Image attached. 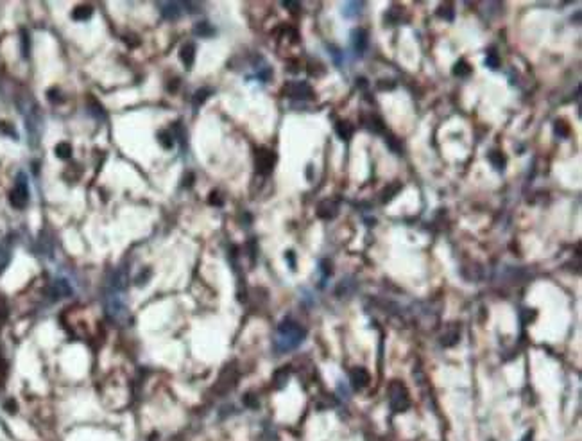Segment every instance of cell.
I'll return each instance as SVG.
<instances>
[{
    "label": "cell",
    "instance_id": "obj_1",
    "mask_svg": "<svg viewBox=\"0 0 582 441\" xmlns=\"http://www.w3.org/2000/svg\"><path fill=\"white\" fill-rule=\"evenodd\" d=\"M306 332L294 321H283L278 327V336L274 339V348L276 352H291L296 346H299L305 339Z\"/></svg>",
    "mask_w": 582,
    "mask_h": 441
},
{
    "label": "cell",
    "instance_id": "obj_25",
    "mask_svg": "<svg viewBox=\"0 0 582 441\" xmlns=\"http://www.w3.org/2000/svg\"><path fill=\"white\" fill-rule=\"evenodd\" d=\"M206 95H210V90H199L197 94H195V104H201V102H204L206 101Z\"/></svg>",
    "mask_w": 582,
    "mask_h": 441
},
{
    "label": "cell",
    "instance_id": "obj_14",
    "mask_svg": "<svg viewBox=\"0 0 582 441\" xmlns=\"http://www.w3.org/2000/svg\"><path fill=\"white\" fill-rule=\"evenodd\" d=\"M337 135L341 136L342 140H350L351 135H353V126L350 122H337Z\"/></svg>",
    "mask_w": 582,
    "mask_h": 441
},
{
    "label": "cell",
    "instance_id": "obj_10",
    "mask_svg": "<svg viewBox=\"0 0 582 441\" xmlns=\"http://www.w3.org/2000/svg\"><path fill=\"white\" fill-rule=\"evenodd\" d=\"M179 58H181V61L185 63V67L190 68V67L194 65V61H195V45L194 43L183 45L181 50H179Z\"/></svg>",
    "mask_w": 582,
    "mask_h": 441
},
{
    "label": "cell",
    "instance_id": "obj_21",
    "mask_svg": "<svg viewBox=\"0 0 582 441\" xmlns=\"http://www.w3.org/2000/svg\"><path fill=\"white\" fill-rule=\"evenodd\" d=\"M0 135H7V136H13V138H16L15 128H13L11 124H7V122H0Z\"/></svg>",
    "mask_w": 582,
    "mask_h": 441
},
{
    "label": "cell",
    "instance_id": "obj_16",
    "mask_svg": "<svg viewBox=\"0 0 582 441\" xmlns=\"http://www.w3.org/2000/svg\"><path fill=\"white\" fill-rule=\"evenodd\" d=\"M453 74H455V75H459V77H464V75H469V74H471V67H469V65L466 63L464 60H460L459 63L455 65Z\"/></svg>",
    "mask_w": 582,
    "mask_h": 441
},
{
    "label": "cell",
    "instance_id": "obj_24",
    "mask_svg": "<svg viewBox=\"0 0 582 441\" xmlns=\"http://www.w3.org/2000/svg\"><path fill=\"white\" fill-rule=\"evenodd\" d=\"M160 138H162V145L163 147H172V136L170 133H160Z\"/></svg>",
    "mask_w": 582,
    "mask_h": 441
},
{
    "label": "cell",
    "instance_id": "obj_5",
    "mask_svg": "<svg viewBox=\"0 0 582 441\" xmlns=\"http://www.w3.org/2000/svg\"><path fill=\"white\" fill-rule=\"evenodd\" d=\"M285 94L292 99H308V97H312V88L305 81H296V83L287 84Z\"/></svg>",
    "mask_w": 582,
    "mask_h": 441
},
{
    "label": "cell",
    "instance_id": "obj_8",
    "mask_svg": "<svg viewBox=\"0 0 582 441\" xmlns=\"http://www.w3.org/2000/svg\"><path fill=\"white\" fill-rule=\"evenodd\" d=\"M351 384H353L355 389H362V387H365L367 384H369V373L365 372L364 368H355V370L351 372Z\"/></svg>",
    "mask_w": 582,
    "mask_h": 441
},
{
    "label": "cell",
    "instance_id": "obj_20",
    "mask_svg": "<svg viewBox=\"0 0 582 441\" xmlns=\"http://www.w3.org/2000/svg\"><path fill=\"white\" fill-rule=\"evenodd\" d=\"M287 378H289V372H287V368H283V370L276 372V375H274V382H276L278 387L283 386V384L287 382Z\"/></svg>",
    "mask_w": 582,
    "mask_h": 441
},
{
    "label": "cell",
    "instance_id": "obj_11",
    "mask_svg": "<svg viewBox=\"0 0 582 441\" xmlns=\"http://www.w3.org/2000/svg\"><path fill=\"white\" fill-rule=\"evenodd\" d=\"M52 293H54V300H58V298H65L68 296L70 293H72V289H70V285L65 280H58V282L52 285Z\"/></svg>",
    "mask_w": 582,
    "mask_h": 441
},
{
    "label": "cell",
    "instance_id": "obj_28",
    "mask_svg": "<svg viewBox=\"0 0 582 441\" xmlns=\"http://www.w3.org/2000/svg\"><path fill=\"white\" fill-rule=\"evenodd\" d=\"M555 133H559L561 136H566V135H568V129L564 128V124H562V122H561V124L557 122V124H555Z\"/></svg>",
    "mask_w": 582,
    "mask_h": 441
},
{
    "label": "cell",
    "instance_id": "obj_7",
    "mask_svg": "<svg viewBox=\"0 0 582 441\" xmlns=\"http://www.w3.org/2000/svg\"><path fill=\"white\" fill-rule=\"evenodd\" d=\"M337 212H339V206H337L335 201H331V199H324V201H321L319 203V206H317V215L321 219H333L337 215Z\"/></svg>",
    "mask_w": 582,
    "mask_h": 441
},
{
    "label": "cell",
    "instance_id": "obj_3",
    "mask_svg": "<svg viewBox=\"0 0 582 441\" xmlns=\"http://www.w3.org/2000/svg\"><path fill=\"white\" fill-rule=\"evenodd\" d=\"M9 203L15 208H25L29 203V189H27V179L24 174H18V178H16L15 189L9 194Z\"/></svg>",
    "mask_w": 582,
    "mask_h": 441
},
{
    "label": "cell",
    "instance_id": "obj_23",
    "mask_svg": "<svg viewBox=\"0 0 582 441\" xmlns=\"http://www.w3.org/2000/svg\"><path fill=\"white\" fill-rule=\"evenodd\" d=\"M22 52H24L25 58L29 56V36H27L25 31H22Z\"/></svg>",
    "mask_w": 582,
    "mask_h": 441
},
{
    "label": "cell",
    "instance_id": "obj_27",
    "mask_svg": "<svg viewBox=\"0 0 582 441\" xmlns=\"http://www.w3.org/2000/svg\"><path fill=\"white\" fill-rule=\"evenodd\" d=\"M244 404H246L247 407H257L258 400L255 398V395H251V393H249V395H246V397H244Z\"/></svg>",
    "mask_w": 582,
    "mask_h": 441
},
{
    "label": "cell",
    "instance_id": "obj_30",
    "mask_svg": "<svg viewBox=\"0 0 582 441\" xmlns=\"http://www.w3.org/2000/svg\"><path fill=\"white\" fill-rule=\"evenodd\" d=\"M5 409H7V411H11V412H15V411H16V404H15V400L5 402Z\"/></svg>",
    "mask_w": 582,
    "mask_h": 441
},
{
    "label": "cell",
    "instance_id": "obj_19",
    "mask_svg": "<svg viewBox=\"0 0 582 441\" xmlns=\"http://www.w3.org/2000/svg\"><path fill=\"white\" fill-rule=\"evenodd\" d=\"M194 33L197 36H210L213 34V29L210 27V24H206V22H202V24H197L195 25V29H194Z\"/></svg>",
    "mask_w": 582,
    "mask_h": 441
},
{
    "label": "cell",
    "instance_id": "obj_32",
    "mask_svg": "<svg viewBox=\"0 0 582 441\" xmlns=\"http://www.w3.org/2000/svg\"><path fill=\"white\" fill-rule=\"evenodd\" d=\"M523 441H532V436H530V434H527V436H525V440Z\"/></svg>",
    "mask_w": 582,
    "mask_h": 441
},
{
    "label": "cell",
    "instance_id": "obj_9",
    "mask_svg": "<svg viewBox=\"0 0 582 441\" xmlns=\"http://www.w3.org/2000/svg\"><path fill=\"white\" fill-rule=\"evenodd\" d=\"M235 380H237V373H235V370H226V372L222 373L221 380H219L217 391L219 393H226L227 389H231V387H233Z\"/></svg>",
    "mask_w": 582,
    "mask_h": 441
},
{
    "label": "cell",
    "instance_id": "obj_13",
    "mask_svg": "<svg viewBox=\"0 0 582 441\" xmlns=\"http://www.w3.org/2000/svg\"><path fill=\"white\" fill-rule=\"evenodd\" d=\"M92 13H94V9H92L90 5H79V7H75L74 9L72 18H74V20H88L90 16H92Z\"/></svg>",
    "mask_w": 582,
    "mask_h": 441
},
{
    "label": "cell",
    "instance_id": "obj_22",
    "mask_svg": "<svg viewBox=\"0 0 582 441\" xmlns=\"http://www.w3.org/2000/svg\"><path fill=\"white\" fill-rule=\"evenodd\" d=\"M149 276H151V269H143L142 273L136 276V280H134V282H136V285H145V283H147V280H149Z\"/></svg>",
    "mask_w": 582,
    "mask_h": 441
},
{
    "label": "cell",
    "instance_id": "obj_12",
    "mask_svg": "<svg viewBox=\"0 0 582 441\" xmlns=\"http://www.w3.org/2000/svg\"><path fill=\"white\" fill-rule=\"evenodd\" d=\"M353 38H355V49L358 50V52H362V50L367 47V33H365L364 29H356L355 33H353Z\"/></svg>",
    "mask_w": 582,
    "mask_h": 441
},
{
    "label": "cell",
    "instance_id": "obj_2",
    "mask_svg": "<svg viewBox=\"0 0 582 441\" xmlns=\"http://www.w3.org/2000/svg\"><path fill=\"white\" fill-rule=\"evenodd\" d=\"M389 404H390V409L394 412H401L405 409H409L410 406L409 391L405 389L403 384L392 382L389 386Z\"/></svg>",
    "mask_w": 582,
    "mask_h": 441
},
{
    "label": "cell",
    "instance_id": "obj_18",
    "mask_svg": "<svg viewBox=\"0 0 582 441\" xmlns=\"http://www.w3.org/2000/svg\"><path fill=\"white\" fill-rule=\"evenodd\" d=\"M459 330H450L446 336H443V344L444 346H453L455 342L459 341Z\"/></svg>",
    "mask_w": 582,
    "mask_h": 441
},
{
    "label": "cell",
    "instance_id": "obj_31",
    "mask_svg": "<svg viewBox=\"0 0 582 441\" xmlns=\"http://www.w3.org/2000/svg\"><path fill=\"white\" fill-rule=\"evenodd\" d=\"M292 255H294V253L289 251V253H287V258H289V264H291V268L294 269V268H296V262H294V257H292Z\"/></svg>",
    "mask_w": 582,
    "mask_h": 441
},
{
    "label": "cell",
    "instance_id": "obj_6",
    "mask_svg": "<svg viewBox=\"0 0 582 441\" xmlns=\"http://www.w3.org/2000/svg\"><path fill=\"white\" fill-rule=\"evenodd\" d=\"M160 9H162L163 18H167V20H178L183 13L181 11L183 4H178V2H163V4H160Z\"/></svg>",
    "mask_w": 582,
    "mask_h": 441
},
{
    "label": "cell",
    "instance_id": "obj_26",
    "mask_svg": "<svg viewBox=\"0 0 582 441\" xmlns=\"http://www.w3.org/2000/svg\"><path fill=\"white\" fill-rule=\"evenodd\" d=\"M485 65H487L489 68H498V58L494 54H487V58H485Z\"/></svg>",
    "mask_w": 582,
    "mask_h": 441
},
{
    "label": "cell",
    "instance_id": "obj_29",
    "mask_svg": "<svg viewBox=\"0 0 582 441\" xmlns=\"http://www.w3.org/2000/svg\"><path fill=\"white\" fill-rule=\"evenodd\" d=\"M49 99L52 101V102H60L61 97H58V90H49Z\"/></svg>",
    "mask_w": 582,
    "mask_h": 441
},
{
    "label": "cell",
    "instance_id": "obj_15",
    "mask_svg": "<svg viewBox=\"0 0 582 441\" xmlns=\"http://www.w3.org/2000/svg\"><path fill=\"white\" fill-rule=\"evenodd\" d=\"M56 154H58V158L61 160H66L72 156V145L66 144V142H61V144L56 145Z\"/></svg>",
    "mask_w": 582,
    "mask_h": 441
},
{
    "label": "cell",
    "instance_id": "obj_4",
    "mask_svg": "<svg viewBox=\"0 0 582 441\" xmlns=\"http://www.w3.org/2000/svg\"><path fill=\"white\" fill-rule=\"evenodd\" d=\"M276 164V154L271 149L261 147L257 151V170L260 174H271L272 167Z\"/></svg>",
    "mask_w": 582,
    "mask_h": 441
},
{
    "label": "cell",
    "instance_id": "obj_17",
    "mask_svg": "<svg viewBox=\"0 0 582 441\" xmlns=\"http://www.w3.org/2000/svg\"><path fill=\"white\" fill-rule=\"evenodd\" d=\"M489 162H491L494 167L498 169V170L505 167V158H503V153H496V151H493V153L489 154Z\"/></svg>",
    "mask_w": 582,
    "mask_h": 441
}]
</instances>
